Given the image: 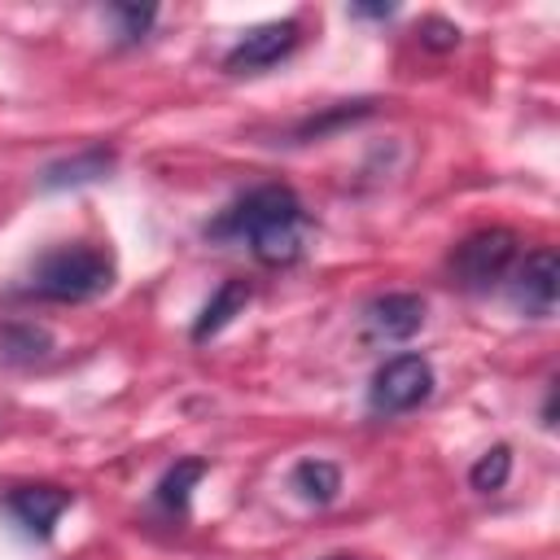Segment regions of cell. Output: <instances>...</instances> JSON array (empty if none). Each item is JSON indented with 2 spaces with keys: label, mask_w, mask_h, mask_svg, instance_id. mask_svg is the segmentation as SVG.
Returning <instances> with one entry per match:
<instances>
[{
  "label": "cell",
  "mask_w": 560,
  "mask_h": 560,
  "mask_svg": "<svg viewBox=\"0 0 560 560\" xmlns=\"http://www.w3.org/2000/svg\"><path fill=\"white\" fill-rule=\"evenodd\" d=\"M420 39H424L429 48H455V44H459V26H455V22H442V18H429V22L420 26Z\"/></svg>",
  "instance_id": "cell-16"
},
{
  "label": "cell",
  "mask_w": 560,
  "mask_h": 560,
  "mask_svg": "<svg viewBox=\"0 0 560 560\" xmlns=\"http://www.w3.org/2000/svg\"><path fill=\"white\" fill-rule=\"evenodd\" d=\"M109 13L118 18V39L136 44L149 35V26L158 22V4H109Z\"/></svg>",
  "instance_id": "cell-15"
},
{
  "label": "cell",
  "mask_w": 560,
  "mask_h": 560,
  "mask_svg": "<svg viewBox=\"0 0 560 560\" xmlns=\"http://www.w3.org/2000/svg\"><path fill=\"white\" fill-rule=\"evenodd\" d=\"M289 486L298 490L302 503L328 508V503L341 494V468H337L332 459H315V455H311V459H298V464H293Z\"/></svg>",
  "instance_id": "cell-13"
},
{
  "label": "cell",
  "mask_w": 560,
  "mask_h": 560,
  "mask_svg": "<svg viewBox=\"0 0 560 560\" xmlns=\"http://www.w3.org/2000/svg\"><path fill=\"white\" fill-rule=\"evenodd\" d=\"M512 258H516V232H508V228H481V232H472V236H464L455 245L451 267H455V276L468 289H486V284H494L512 267Z\"/></svg>",
  "instance_id": "cell-4"
},
{
  "label": "cell",
  "mask_w": 560,
  "mask_h": 560,
  "mask_svg": "<svg viewBox=\"0 0 560 560\" xmlns=\"http://www.w3.org/2000/svg\"><path fill=\"white\" fill-rule=\"evenodd\" d=\"M245 306H249V284H245V280H223V284L214 289V298L201 306V315L192 319V341L201 346V341L219 337Z\"/></svg>",
  "instance_id": "cell-10"
},
{
  "label": "cell",
  "mask_w": 560,
  "mask_h": 560,
  "mask_svg": "<svg viewBox=\"0 0 560 560\" xmlns=\"http://www.w3.org/2000/svg\"><path fill=\"white\" fill-rule=\"evenodd\" d=\"M52 354V332L35 319H9L0 324V359L13 363V368H26V363H39Z\"/></svg>",
  "instance_id": "cell-12"
},
{
  "label": "cell",
  "mask_w": 560,
  "mask_h": 560,
  "mask_svg": "<svg viewBox=\"0 0 560 560\" xmlns=\"http://www.w3.org/2000/svg\"><path fill=\"white\" fill-rule=\"evenodd\" d=\"M206 472H210V459H197V455L175 459V464L162 472V481H158V490H153V503H158L166 516H184L188 503H192V490H197V481H201Z\"/></svg>",
  "instance_id": "cell-11"
},
{
  "label": "cell",
  "mask_w": 560,
  "mask_h": 560,
  "mask_svg": "<svg viewBox=\"0 0 560 560\" xmlns=\"http://www.w3.org/2000/svg\"><path fill=\"white\" fill-rule=\"evenodd\" d=\"M508 477H512V446H503V442H494V446L468 468V486H472L477 494H494V490H503Z\"/></svg>",
  "instance_id": "cell-14"
},
{
  "label": "cell",
  "mask_w": 560,
  "mask_h": 560,
  "mask_svg": "<svg viewBox=\"0 0 560 560\" xmlns=\"http://www.w3.org/2000/svg\"><path fill=\"white\" fill-rule=\"evenodd\" d=\"M424 315H429V302L420 293H381L363 311V332L376 346H398L424 328Z\"/></svg>",
  "instance_id": "cell-6"
},
{
  "label": "cell",
  "mask_w": 560,
  "mask_h": 560,
  "mask_svg": "<svg viewBox=\"0 0 560 560\" xmlns=\"http://www.w3.org/2000/svg\"><path fill=\"white\" fill-rule=\"evenodd\" d=\"M302 39V26L293 18H280V22H262L254 31H245L228 57H223V70L228 74H258V70H271L276 61H284Z\"/></svg>",
  "instance_id": "cell-5"
},
{
  "label": "cell",
  "mask_w": 560,
  "mask_h": 560,
  "mask_svg": "<svg viewBox=\"0 0 560 560\" xmlns=\"http://www.w3.org/2000/svg\"><path fill=\"white\" fill-rule=\"evenodd\" d=\"M328 560H363V556H328Z\"/></svg>",
  "instance_id": "cell-19"
},
{
  "label": "cell",
  "mask_w": 560,
  "mask_h": 560,
  "mask_svg": "<svg viewBox=\"0 0 560 560\" xmlns=\"http://www.w3.org/2000/svg\"><path fill=\"white\" fill-rule=\"evenodd\" d=\"M354 18H394V4H354Z\"/></svg>",
  "instance_id": "cell-17"
},
{
  "label": "cell",
  "mask_w": 560,
  "mask_h": 560,
  "mask_svg": "<svg viewBox=\"0 0 560 560\" xmlns=\"http://www.w3.org/2000/svg\"><path fill=\"white\" fill-rule=\"evenodd\" d=\"M542 429H556V385L547 389V402H542Z\"/></svg>",
  "instance_id": "cell-18"
},
{
  "label": "cell",
  "mask_w": 560,
  "mask_h": 560,
  "mask_svg": "<svg viewBox=\"0 0 560 560\" xmlns=\"http://www.w3.org/2000/svg\"><path fill=\"white\" fill-rule=\"evenodd\" d=\"M429 394H433V363H429L424 354L407 350V354L385 359V363L372 372L368 407L381 411V416H402V411H416Z\"/></svg>",
  "instance_id": "cell-3"
},
{
  "label": "cell",
  "mask_w": 560,
  "mask_h": 560,
  "mask_svg": "<svg viewBox=\"0 0 560 560\" xmlns=\"http://www.w3.org/2000/svg\"><path fill=\"white\" fill-rule=\"evenodd\" d=\"M70 503H74V494L61 490V486H18V490L4 499V508L13 512V521H18L26 534H35V538H48L52 525L61 521V512H66Z\"/></svg>",
  "instance_id": "cell-8"
},
{
  "label": "cell",
  "mask_w": 560,
  "mask_h": 560,
  "mask_svg": "<svg viewBox=\"0 0 560 560\" xmlns=\"http://www.w3.org/2000/svg\"><path fill=\"white\" fill-rule=\"evenodd\" d=\"M114 162H118L114 149L92 144V149H79L74 158L48 162L44 175H39V184H44L48 192H57V188H79V184H96V179H105V175L114 171Z\"/></svg>",
  "instance_id": "cell-9"
},
{
  "label": "cell",
  "mask_w": 560,
  "mask_h": 560,
  "mask_svg": "<svg viewBox=\"0 0 560 560\" xmlns=\"http://www.w3.org/2000/svg\"><path fill=\"white\" fill-rule=\"evenodd\" d=\"M114 284V258L96 245H61L48 249L31 267V284L22 289L26 298L39 302H92Z\"/></svg>",
  "instance_id": "cell-2"
},
{
  "label": "cell",
  "mask_w": 560,
  "mask_h": 560,
  "mask_svg": "<svg viewBox=\"0 0 560 560\" xmlns=\"http://www.w3.org/2000/svg\"><path fill=\"white\" fill-rule=\"evenodd\" d=\"M556 298H560V258L551 245L542 249H529L525 262L516 267V280H512V302L534 315V319H547L556 311Z\"/></svg>",
  "instance_id": "cell-7"
},
{
  "label": "cell",
  "mask_w": 560,
  "mask_h": 560,
  "mask_svg": "<svg viewBox=\"0 0 560 560\" xmlns=\"http://www.w3.org/2000/svg\"><path fill=\"white\" fill-rule=\"evenodd\" d=\"M206 232L219 241L223 236L245 241L262 267H289L306 249L311 219H306L302 197L289 184H258L232 210H223V219H214Z\"/></svg>",
  "instance_id": "cell-1"
}]
</instances>
